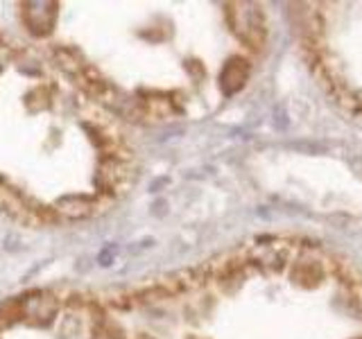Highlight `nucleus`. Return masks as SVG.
<instances>
[{"label": "nucleus", "mask_w": 362, "mask_h": 339, "mask_svg": "<svg viewBox=\"0 0 362 339\" xmlns=\"http://www.w3.org/2000/svg\"><path fill=\"white\" fill-rule=\"evenodd\" d=\"M303 45L335 97L362 116V3L308 5Z\"/></svg>", "instance_id": "f257e3e1"}, {"label": "nucleus", "mask_w": 362, "mask_h": 339, "mask_svg": "<svg viewBox=\"0 0 362 339\" xmlns=\"http://www.w3.org/2000/svg\"><path fill=\"white\" fill-rule=\"evenodd\" d=\"M136 177V165L132 154L122 156H102L98 165L95 184H98V195L105 197H118L122 192H127L134 184Z\"/></svg>", "instance_id": "f03ea898"}, {"label": "nucleus", "mask_w": 362, "mask_h": 339, "mask_svg": "<svg viewBox=\"0 0 362 339\" xmlns=\"http://www.w3.org/2000/svg\"><path fill=\"white\" fill-rule=\"evenodd\" d=\"M21 321H28L32 326H48L57 312H59V301L52 292L34 290L25 297H21Z\"/></svg>", "instance_id": "7ed1b4c3"}, {"label": "nucleus", "mask_w": 362, "mask_h": 339, "mask_svg": "<svg viewBox=\"0 0 362 339\" xmlns=\"http://www.w3.org/2000/svg\"><path fill=\"white\" fill-rule=\"evenodd\" d=\"M39 203L28 199L21 190L11 188L0 181V213H5L9 220H14L23 226H41L37 218Z\"/></svg>", "instance_id": "20e7f679"}, {"label": "nucleus", "mask_w": 362, "mask_h": 339, "mask_svg": "<svg viewBox=\"0 0 362 339\" xmlns=\"http://www.w3.org/2000/svg\"><path fill=\"white\" fill-rule=\"evenodd\" d=\"M109 206V197L105 195H68L62 197L54 203V213L57 218L64 220H88L95 218V215L105 213Z\"/></svg>", "instance_id": "39448f33"}, {"label": "nucleus", "mask_w": 362, "mask_h": 339, "mask_svg": "<svg viewBox=\"0 0 362 339\" xmlns=\"http://www.w3.org/2000/svg\"><path fill=\"white\" fill-rule=\"evenodd\" d=\"M21 16L34 37H48L57 23V3H23Z\"/></svg>", "instance_id": "423d86ee"}, {"label": "nucleus", "mask_w": 362, "mask_h": 339, "mask_svg": "<svg viewBox=\"0 0 362 339\" xmlns=\"http://www.w3.org/2000/svg\"><path fill=\"white\" fill-rule=\"evenodd\" d=\"M21 321V301L18 299H5L0 303V326H11Z\"/></svg>", "instance_id": "0eeeda50"}, {"label": "nucleus", "mask_w": 362, "mask_h": 339, "mask_svg": "<svg viewBox=\"0 0 362 339\" xmlns=\"http://www.w3.org/2000/svg\"><path fill=\"white\" fill-rule=\"evenodd\" d=\"M90 339H124L122 331L118 326H113L105 319H98V323L93 326V335H90Z\"/></svg>", "instance_id": "6e6552de"}, {"label": "nucleus", "mask_w": 362, "mask_h": 339, "mask_svg": "<svg viewBox=\"0 0 362 339\" xmlns=\"http://www.w3.org/2000/svg\"><path fill=\"white\" fill-rule=\"evenodd\" d=\"M3 56H5V45L0 43V64H3Z\"/></svg>", "instance_id": "1a4fd4ad"}, {"label": "nucleus", "mask_w": 362, "mask_h": 339, "mask_svg": "<svg viewBox=\"0 0 362 339\" xmlns=\"http://www.w3.org/2000/svg\"><path fill=\"white\" fill-rule=\"evenodd\" d=\"M139 339H154V337H150V335H139Z\"/></svg>", "instance_id": "9d476101"}]
</instances>
